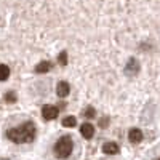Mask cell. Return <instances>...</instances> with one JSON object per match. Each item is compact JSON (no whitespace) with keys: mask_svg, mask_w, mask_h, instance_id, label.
Wrapping results in <instances>:
<instances>
[{"mask_svg":"<svg viewBox=\"0 0 160 160\" xmlns=\"http://www.w3.org/2000/svg\"><path fill=\"white\" fill-rule=\"evenodd\" d=\"M35 125L34 122H24L21 127H16V128H10L7 130V138L16 144H22V142H29L34 139L35 136Z\"/></svg>","mask_w":160,"mask_h":160,"instance_id":"obj_1","label":"cell"},{"mask_svg":"<svg viewBox=\"0 0 160 160\" xmlns=\"http://www.w3.org/2000/svg\"><path fill=\"white\" fill-rule=\"evenodd\" d=\"M72 149H74V141L72 138L68 135V136H61L56 144H55V155L58 158H68L71 154H72Z\"/></svg>","mask_w":160,"mask_h":160,"instance_id":"obj_2","label":"cell"},{"mask_svg":"<svg viewBox=\"0 0 160 160\" xmlns=\"http://www.w3.org/2000/svg\"><path fill=\"white\" fill-rule=\"evenodd\" d=\"M58 114H59V111H58L56 106L47 104V106H43V108H42V117L45 120H55L58 117Z\"/></svg>","mask_w":160,"mask_h":160,"instance_id":"obj_3","label":"cell"},{"mask_svg":"<svg viewBox=\"0 0 160 160\" xmlns=\"http://www.w3.org/2000/svg\"><path fill=\"white\" fill-rule=\"evenodd\" d=\"M139 69H141L139 61H138L136 58H130L128 62H127V66H125V72H127L128 75H136V74L139 72Z\"/></svg>","mask_w":160,"mask_h":160,"instance_id":"obj_4","label":"cell"},{"mask_svg":"<svg viewBox=\"0 0 160 160\" xmlns=\"http://www.w3.org/2000/svg\"><path fill=\"white\" fill-rule=\"evenodd\" d=\"M142 138H144V136H142V131H141L139 128H131L130 133H128V139H130L131 144H138V142H141Z\"/></svg>","mask_w":160,"mask_h":160,"instance_id":"obj_5","label":"cell"},{"mask_svg":"<svg viewBox=\"0 0 160 160\" xmlns=\"http://www.w3.org/2000/svg\"><path fill=\"white\" fill-rule=\"evenodd\" d=\"M80 133L85 139H91L93 135H95V128H93L91 123H82L80 125Z\"/></svg>","mask_w":160,"mask_h":160,"instance_id":"obj_6","label":"cell"},{"mask_svg":"<svg viewBox=\"0 0 160 160\" xmlns=\"http://www.w3.org/2000/svg\"><path fill=\"white\" fill-rule=\"evenodd\" d=\"M118 151H120L118 144H117V142H114V141H109V142H106V144L102 146V152H104V154L115 155V154H118Z\"/></svg>","mask_w":160,"mask_h":160,"instance_id":"obj_7","label":"cell"},{"mask_svg":"<svg viewBox=\"0 0 160 160\" xmlns=\"http://www.w3.org/2000/svg\"><path fill=\"white\" fill-rule=\"evenodd\" d=\"M69 91H71V87H69L68 82H59L56 85V95L59 98H66V96L69 95Z\"/></svg>","mask_w":160,"mask_h":160,"instance_id":"obj_8","label":"cell"},{"mask_svg":"<svg viewBox=\"0 0 160 160\" xmlns=\"http://www.w3.org/2000/svg\"><path fill=\"white\" fill-rule=\"evenodd\" d=\"M51 62L50 61H40L37 66H35V72L37 74H47V72H50V69H51Z\"/></svg>","mask_w":160,"mask_h":160,"instance_id":"obj_9","label":"cell"},{"mask_svg":"<svg viewBox=\"0 0 160 160\" xmlns=\"http://www.w3.org/2000/svg\"><path fill=\"white\" fill-rule=\"evenodd\" d=\"M75 123H77V118L74 115H68L62 118V127H66V128H74Z\"/></svg>","mask_w":160,"mask_h":160,"instance_id":"obj_10","label":"cell"},{"mask_svg":"<svg viewBox=\"0 0 160 160\" xmlns=\"http://www.w3.org/2000/svg\"><path fill=\"white\" fill-rule=\"evenodd\" d=\"M10 77V68L7 64H0V82H3Z\"/></svg>","mask_w":160,"mask_h":160,"instance_id":"obj_11","label":"cell"},{"mask_svg":"<svg viewBox=\"0 0 160 160\" xmlns=\"http://www.w3.org/2000/svg\"><path fill=\"white\" fill-rule=\"evenodd\" d=\"M3 99L7 101V102H16V93L15 91H8V93H5V96H3Z\"/></svg>","mask_w":160,"mask_h":160,"instance_id":"obj_12","label":"cell"},{"mask_svg":"<svg viewBox=\"0 0 160 160\" xmlns=\"http://www.w3.org/2000/svg\"><path fill=\"white\" fill-rule=\"evenodd\" d=\"M58 62H59L61 66H66V64H68V51H66V50H62V51L59 53V56H58Z\"/></svg>","mask_w":160,"mask_h":160,"instance_id":"obj_13","label":"cell"},{"mask_svg":"<svg viewBox=\"0 0 160 160\" xmlns=\"http://www.w3.org/2000/svg\"><path fill=\"white\" fill-rule=\"evenodd\" d=\"M95 114H96V111L93 109V108H87L85 112H83V115H85L87 118H93V117H95Z\"/></svg>","mask_w":160,"mask_h":160,"instance_id":"obj_14","label":"cell"},{"mask_svg":"<svg viewBox=\"0 0 160 160\" xmlns=\"http://www.w3.org/2000/svg\"><path fill=\"white\" fill-rule=\"evenodd\" d=\"M108 125H109V118H108V117H102V118L99 120V127H101V128H106Z\"/></svg>","mask_w":160,"mask_h":160,"instance_id":"obj_15","label":"cell"},{"mask_svg":"<svg viewBox=\"0 0 160 160\" xmlns=\"http://www.w3.org/2000/svg\"><path fill=\"white\" fill-rule=\"evenodd\" d=\"M155 160H160V157H158V158H155Z\"/></svg>","mask_w":160,"mask_h":160,"instance_id":"obj_16","label":"cell"},{"mask_svg":"<svg viewBox=\"0 0 160 160\" xmlns=\"http://www.w3.org/2000/svg\"><path fill=\"white\" fill-rule=\"evenodd\" d=\"M5 160H7V158H5Z\"/></svg>","mask_w":160,"mask_h":160,"instance_id":"obj_17","label":"cell"}]
</instances>
